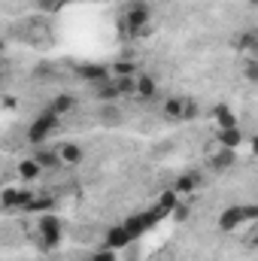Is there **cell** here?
<instances>
[{
    "instance_id": "1",
    "label": "cell",
    "mask_w": 258,
    "mask_h": 261,
    "mask_svg": "<svg viewBox=\"0 0 258 261\" xmlns=\"http://www.w3.org/2000/svg\"><path fill=\"white\" fill-rule=\"evenodd\" d=\"M149 21H152L149 3L137 0V3H131L128 9H125V21H122V28H125L128 34H134V37H146V34H149Z\"/></svg>"
},
{
    "instance_id": "2",
    "label": "cell",
    "mask_w": 258,
    "mask_h": 261,
    "mask_svg": "<svg viewBox=\"0 0 258 261\" xmlns=\"http://www.w3.org/2000/svg\"><path fill=\"white\" fill-rule=\"evenodd\" d=\"M37 234H40V246H43V249H55V246L64 240V222H61L58 216L46 213V216H40V222H37Z\"/></svg>"
},
{
    "instance_id": "3",
    "label": "cell",
    "mask_w": 258,
    "mask_h": 261,
    "mask_svg": "<svg viewBox=\"0 0 258 261\" xmlns=\"http://www.w3.org/2000/svg\"><path fill=\"white\" fill-rule=\"evenodd\" d=\"M61 128V116H55V113H40L34 122H31V128H28V140L31 143H43L46 137H52L55 130Z\"/></svg>"
},
{
    "instance_id": "4",
    "label": "cell",
    "mask_w": 258,
    "mask_h": 261,
    "mask_svg": "<svg viewBox=\"0 0 258 261\" xmlns=\"http://www.w3.org/2000/svg\"><path fill=\"white\" fill-rule=\"evenodd\" d=\"M158 219H161V213L152 206V210H146V213L131 216L128 222H125V231H128L131 237H140V234H146L149 228H155V225H158Z\"/></svg>"
},
{
    "instance_id": "5",
    "label": "cell",
    "mask_w": 258,
    "mask_h": 261,
    "mask_svg": "<svg viewBox=\"0 0 258 261\" xmlns=\"http://www.w3.org/2000/svg\"><path fill=\"white\" fill-rule=\"evenodd\" d=\"M76 76H79L82 82H88L91 88L100 85V82H110V79H113L110 67H104V64H79L76 67Z\"/></svg>"
},
{
    "instance_id": "6",
    "label": "cell",
    "mask_w": 258,
    "mask_h": 261,
    "mask_svg": "<svg viewBox=\"0 0 258 261\" xmlns=\"http://www.w3.org/2000/svg\"><path fill=\"white\" fill-rule=\"evenodd\" d=\"M194 113H197L194 100H186V97H167L164 100V116H170V119H192Z\"/></svg>"
},
{
    "instance_id": "7",
    "label": "cell",
    "mask_w": 258,
    "mask_h": 261,
    "mask_svg": "<svg viewBox=\"0 0 258 261\" xmlns=\"http://www.w3.org/2000/svg\"><path fill=\"white\" fill-rule=\"evenodd\" d=\"M246 222V210H243V203H234V206H228L222 216H219V231H237L240 225Z\"/></svg>"
},
{
    "instance_id": "8",
    "label": "cell",
    "mask_w": 258,
    "mask_h": 261,
    "mask_svg": "<svg viewBox=\"0 0 258 261\" xmlns=\"http://www.w3.org/2000/svg\"><path fill=\"white\" fill-rule=\"evenodd\" d=\"M31 192L28 189H6L3 195H0V203L6 206V210H24L28 203H31Z\"/></svg>"
},
{
    "instance_id": "9",
    "label": "cell",
    "mask_w": 258,
    "mask_h": 261,
    "mask_svg": "<svg viewBox=\"0 0 258 261\" xmlns=\"http://www.w3.org/2000/svg\"><path fill=\"white\" fill-rule=\"evenodd\" d=\"M234 161H237V149H219L216 155H210V167L213 170H228V167H234Z\"/></svg>"
},
{
    "instance_id": "10",
    "label": "cell",
    "mask_w": 258,
    "mask_h": 261,
    "mask_svg": "<svg viewBox=\"0 0 258 261\" xmlns=\"http://www.w3.org/2000/svg\"><path fill=\"white\" fill-rule=\"evenodd\" d=\"M134 82H137V91H134V97H143V100L155 97V91H158V82H155L152 76L140 73V76H134Z\"/></svg>"
},
{
    "instance_id": "11",
    "label": "cell",
    "mask_w": 258,
    "mask_h": 261,
    "mask_svg": "<svg viewBox=\"0 0 258 261\" xmlns=\"http://www.w3.org/2000/svg\"><path fill=\"white\" fill-rule=\"evenodd\" d=\"M131 240H134V237L125 231V225H116V228L107 231V246H110V249H125Z\"/></svg>"
},
{
    "instance_id": "12",
    "label": "cell",
    "mask_w": 258,
    "mask_h": 261,
    "mask_svg": "<svg viewBox=\"0 0 258 261\" xmlns=\"http://www.w3.org/2000/svg\"><path fill=\"white\" fill-rule=\"evenodd\" d=\"M55 152H58V161H61V164H79V161L85 158L82 146H76V143H64V146L55 149Z\"/></svg>"
},
{
    "instance_id": "13",
    "label": "cell",
    "mask_w": 258,
    "mask_h": 261,
    "mask_svg": "<svg viewBox=\"0 0 258 261\" xmlns=\"http://www.w3.org/2000/svg\"><path fill=\"white\" fill-rule=\"evenodd\" d=\"M240 140H243V134H240L237 125H234V128H219V143H222L225 149H237Z\"/></svg>"
},
{
    "instance_id": "14",
    "label": "cell",
    "mask_w": 258,
    "mask_h": 261,
    "mask_svg": "<svg viewBox=\"0 0 258 261\" xmlns=\"http://www.w3.org/2000/svg\"><path fill=\"white\" fill-rule=\"evenodd\" d=\"M94 97H97V100H104V103H113V100H119L122 94L116 91V85H113V79H110V82L94 85Z\"/></svg>"
},
{
    "instance_id": "15",
    "label": "cell",
    "mask_w": 258,
    "mask_h": 261,
    "mask_svg": "<svg viewBox=\"0 0 258 261\" xmlns=\"http://www.w3.org/2000/svg\"><path fill=\"white\" fill-rule=\"evenodd\" d=\"M76 107V97L73 94H58L52 103H49V113H55V116H64V113H70Z\"/></svg>"
},
{
    "instance_id": "16",
    "label": "cell",
    "mask_w": 258,
    "mask_h": 261,
    "mask_svg": "<svg viewBox=\"0 0 258 261\" xmlns=\"http://www.w3.org/2000/svg\"><path fill=\"white\" fill-rule=\"evenodd\" d=\"M34 161H37L43 170H46V167H58V164H61L55 149H37V152H34Z\"/></svg>"
},
{
    "instance_id": "17",
    "label": "cell",
    "mask_w": 258,
    "mask_h": 261,
    "mask_svg": "<svg viewBox=\"0 0 258 261\" xmlns=\"http://www.w3.org/2000/svg\"><path fill=\"white\" fill-rule=\"evenodd\" d=\"M213 116H216L219 128H234V125H237V119H234V113H231V107H228V103H219Z\"/></svg>"
},
{
    "instance_id": "18",
    "label": "cell",
    "mask_w": 258,
    "mask_h": 261,
    "mask_svg": "<svg viewBox=\"0 0 258 261\" xmlns=\"http://www.w3.org/2000/svg\"><path fill=\"white\" fill-rule=\"evenodd\" d=\"M176 203H179V195H176V192L170 189V192H164V195L158 197V203H155V210H158V213H161V219H164V216H167V213H170V210H173Z\"/></svg>"
},
{
    "instance_id": "19",
    "label": "cell",
    "mask_w": 258,
    "mask_h": 261,
    "mask_svg": "<svg viewBox=\"0 0 258 261\" xmlns=\"http://www.w3.org/2000/svg\"><path fill=\"white\" fill-rule=\"evenodd\" d=\"M40 173H43V167H40L34 158H28V161L18 164V176H21V179H40Z\"/></svg>"
},
{
    "instance_id": "20",
    "label": "cell",
    "mask_w": 258,
    "mask_h": 261,
    "mask_svg": "<svg viewBox=\"0 0 258 261\" xmlns=\"http://www.w3.org/2000/svg\"><path fill=\"white\" fill-rule=\"evenodd\" d=\"M28 213H49V210H55V200L49 195H43V197H31V203L24 206Z\"/></svg>"
},
{
    "instance_id": "21",
    "label": "cell",
    "mask_w": 258,
    "mask_h": 261,
    "mask_svg": "<svg viewBox=\"0 0 258 261\" xmlns=\"http://www.w3.org/2000/svg\"><path fill=\"white\" fill-rule=\"evenodd\" d=\"M113 85H116V91H119V94H134V91H137L134 76H113Z\"/></svg>"
},
{
    "instance_id": "22",
    "label": "cell",
    "mask_w": 258,
    "mask_h": 261,
    "mask_svg": "<svg viewBox=\"0 0 258 261\" xmlns=\"http://www.w3.org/2000/svg\"><path fill=\"white\" fill-rule=\"evenodd\" d=\"M194 186H197V176H194V173H189V176H179V179H176L173 192H176V195H186V192H192Z\"/></svg>"
},
{
    "instance_id": "23",
    "label": "cell",
    "mask_w": 258,
    "mask_h": 261,
    "mask_svg": "<svg viewBox=\"0 0 258 261\" xmlns=\"http://www.w3.org/2000/svg\"><path fill=\"white\" fill-rule=\"evenodd\" d=\"M237 46H240V49H246V52H255V49H258L255 31H243V37L237 40Z\"/></svg>"
},
{
    "instance_id": "24",
    "label": "cell",
    "mask_w": 258,
    "mask_h": 261,
    "mask_svg": "<svg viewBox=\"0 0 258 261\" xmlns=\"http://www.w3.org/2000/svg\"><path fill=\"white\" fill-rule=\"evenodd\" d=\"M100 119H104L107 125H119V122H122V113H119L113 103H107V107L100 110Z\"/></svg>"
},
{
    "instance_id": "25",
    "label": "cell",
    "mask_w": 258,
    "mask_h": 261,
    "mask_svg": "<svg viewBox=\"0 0 258 261\" xmlns=\"http://www.w3.org/2000/svg\"><path fill=\"white\" fill-rule=\"evenodd\" d=\"M88 261H116V249H97V252H91V258Z\"/></svg>"
},
{
    "instance_id": "26",
    "label": "cell",
    "mask_w": 258,
    "mask_h": 261,
    "mask_svg": "<svg viewBox=\"0 0 258 261\" xmlns=\"http://www.w3.org/2000/svg\"><path fill=\"white\" fill-rule=\"evenodd\" d=\"M246 79H249V82H255V79H258V61H255V58H249V61H246Z\"/></svg>"
},
{
    "instance_id": "27",
    "label": "cell",
    "mask_w": 258,
    "mask_h": 261,
    "mask_svg": "<svg viewBox=\"0 0 258 261\" xmlns=\"http://www.w3.org/2000/svg\"><path fill=\"white\" fill-rule=\"evenodd\" d=\"M243 210H246V222H255L258 219V206L255 203H243Z\"/></svg>"
},
{
    "instance_id": "28",
    "label": "cell",
    "mask_w": 258,
    "mask_h": 261,
    "mask_svg": "<svg viewBox=\"0 0 258 261\" xmlns=\"http://www.w3.org/2000/svg\"><path fill=\"white\" fill-rule=\"evenodd\" d=\"M0 52H3V40H0Z\"/></svg>"
},
{
    "instance_id": "29",
    "label": "cell",
    "mask_w": 258,
    "mask_h": 261,
    "mask_svg": "<svg viewBox=\"0 0 258 261\" xmlns=\"http://www.w3.org/2000/svg\"><path fill=\"white\" fill-rule=\"evenodd\" d=\"M249 3H258V0H249Z\"/></svg>"
}]
</instances>
